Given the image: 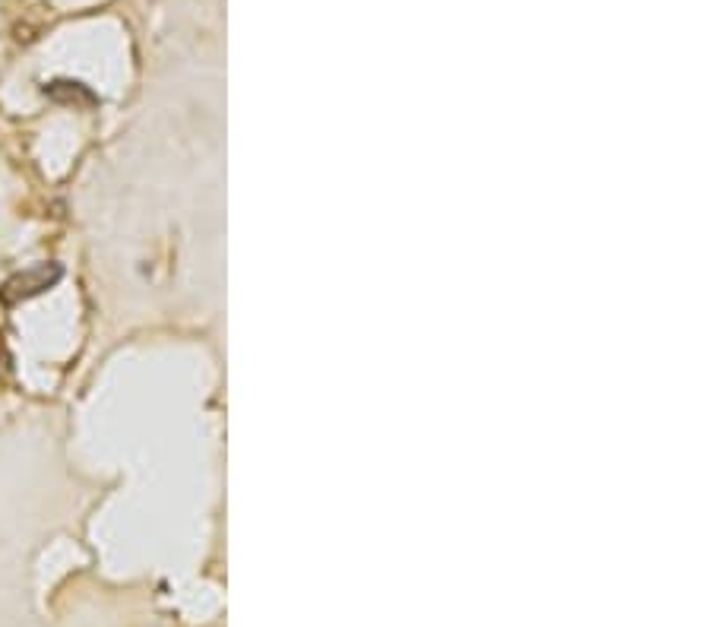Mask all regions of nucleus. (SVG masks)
I'll use <instances>...</instances> for the list:
<instances>
[{
	"mask_svg": "<svg viewBox=\"0 0 712 627\" xmlns=\"http://www.w3.org/2000/svg\"><path fill=\"white\" fill-rule=\"evenodd\" d=\"M61 279V266H35V270H26V273H19L13 276L4 289H0V301L4 304H16V301H23V298H32L38 292H45L51 289V285Z\"/></svg>",
	"mask_w": 712,
	"mask_h": 627,
	"instance_id": "1",
	"label": "nucleus"
},
{
	"mask_svg": "<svg viewBox=\"0 0 712 627\" xmlns=\"http://www.w3.org/2000/svg\"><path fill=\"white\" fill-rule=\"evenodd\" d=\"M51 99H61V102H73V99H83V102H95L92 99V92H86L80 83H64V80H57L45 89Z\"/></svg>",
	"mask_w": 712,
	"mask_h": 627,
	"instance_id": "2",
	"label": "nucleus"
}]
</instances>
